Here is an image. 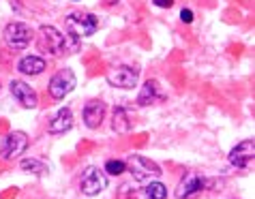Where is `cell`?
<instances>
[{"mask_svg": "<svg viewBox=\"0 0 255 199\" xmlns=\"http://www.w3.org/2000/svg\"><path fill=\"white\" fill-rule=\"evenodd\" d=\"M144 193L148 199H167V189H165V184H161V182L150 180V184H146Z\"/></svg>", "mask_w": 255, "mask_h": 199, "instance_id": "obj_17", "label": "cell"}, {"mask_svg": "<svg viewBox=\"0 0 255 199\" xmlns=\"http://www.w3.org/2000/svg\"><path fill=\"white\" fill-rule=\"evenodd\" d=\"M65 24L71 37L80 39V37H93L99 28V19L93 13H71Z\"/></svg>", "mask_w": 255, "mask_h": 199, "instance_id": "obj_1", "label": "cell"}, {"mask_svg": "<svg viewBox=\"0 0 255 199\" xmlns=\"http://www.w3.org/2000/svg\"><path fill=\"white\" fill-rule=\"evenodd\" d=\"M253 156H255V144H253V139H247L230 152V163L238 169H247L251 165Z\"/></svg>", "mask_w": 255, "mask_h": 199, "instance_id": "obj_9", "label": "cell"}, {"mask_svg": "<svg viewBox=\"0 0 255 199\" xmlns=\"http://www.w3.org/2000/svg\"><path fill=\"white\" fill-rule=\"evenodd\" d=\"M41 39H43V45L47 47V52H52L54 56L62 54L67 49V34H60L54 26H41Z\"/></svg>", "mask_w": 255, "mask_h": 199, "instance_id": "obj_8", "label": "cell"}, {"mask_svg": "<svg viewBox=\"0 0 255 199\" xmlns=\"http://www.w3.org/2000/svg\"><path fill=\"white\" fill-rule=\"evenodd\" d=\"M103 116H105V103L101 101L86 103V107H84V122H86L88 129H99L103 122Z\"/></svg>", "mask_w": 255, "mask_h": 199, "instance_id": "obj_12", "label": "cell"}, {"mask_svg": "<svg viewBox=\"0 0 255 199\" xmlns=\"http://www.w3.org/2000/svg\"><path fill=\"white\" fill-rule=\"evenodd\" d=\"M108 84L114 88H133L137 86V80H139V69H133V67H116L108 71Z\"/></svg>", "mask_w": 255, "mask_h": 199, "instance_id": "obj_6", "label": "cell"}, {"mask_svg": "<svg viewBox=\"0 0 255 199\" xmlns=\"http://www.w3.org/2000/svg\"><path fill=\"white\" fill-rule=\"evenodd\" d=\"M157 99H161V92H159V84L154 80H148L144 86H141L139 95H137V103L139 105H150L154 103Z\"/></svg>", "mask_w": 255, "mask_h": 199, "instance_id": "obj_15", "label": "cell"}, {"mask_svg": "<svg viewBox=\"0 0 255 199\" xmlns=\"http://www.w3.org/2000/svg\"><path fill=\"white\" fill-rule=\"evenodd\" d=\"M180 19L185 24H191V22H193V11H191V9H182L180 11Z\"/></svg>", "mask_w": 255, "mask_h": 199, "instance_id": "obj_20", "label": "cell"}, {"mask_svg": "<svg viewBox=\"0 0 255 199\" xmlns=\"http://www.w3.org/2000/svg\"><path fill=\"white\" fill-rule=\"evenodd\" d=\"M77 86V80H75V73L71 69H62L58 71L52 80H49V95H52L56 101L65 99L69 92H73V88Z\"/></svg>", "mask_w": 255, "mask_h": 199, "instance_id": "obj_3", "label": "cell"}, {"mask_svg": "<svg viewBox=\"0 0 255 199\" xmlns=\"http://www.w3.org/2000/svg\"><path fill=\"white\" fill-rule=\"evenodd\" d=\"M204 178L197 176V174H187L185 178H182V182L178 184V189H176V197L178 199H189L193 197L195 193H200V191L204 189Z\"/></svg>", "mask_w": 255, "mask_h": 199, "instance_id": "obj_11", "label": "cell"}, {"mask_svg": "<svg viewBox=\"0 0 255 199\" xmlns=\"http://www.w3.org/2000/svg\"><path fill=\"white\" fill-rule=\"evenodd\" d=\"M152 2L157 6H165V9H169V6L174 4V0H152Z\"/></svg>", "mask_w": 255, "mask_h": 199, "instance_id": "obj_21", "label": "cell"}, {"mask_svg": "<svg viewBox=\"0 0 255 199\" xmlns=\"http://www.w3.org/2000/svg\"><path fill=\"white\" fill-rule=\"evenodd\" d=\"M80 187H82L84 195H90V197L99 195L101 191L108 189V176H105L99 167H88L86 172H84V176H82Z\"/></svg>", "mask_w": 255, "mask_h": 199, "instance_id": "obj_5", "label": "cell"}, {"mask_svg": "<svg viewBox=\"0 0 255 199\" xmlns=\"http://www.w3.org/2000/svg\"><path fill=\"white\" fill-rule=\"evenodd\" d=\"M71 126H73V113H71L69 107H62V109L52 118V122H49V133L62 135V133H67Z\"/></svg>", "mask_w": 255, "mask_h": 199, "instance_id": "obj_13", "label": "cell"}, {"mask_svg": "<svg viewBox=\"0 0 255 199\" xmlns=\"http://www.w3.org/2000/svg\"><path fill=\"white\" fill-rule=\"evenodd\" d=\"M26 148H28V137H26V133L13 131V133H9V135L4 137L2 150H0V154H2L4 161H13V159H17L19 154H24Z\"/></svg>", "mask_w": 255, "mask_h": 199, "instance_id": "obj_7", "label": "cell"}, {"mask_svg": "<svg viewBox=\"0 0 255 199\" xmlns=\"http://www.w3.org/2000/svg\"><path fill=\"white\" fill-rule=\"evenodd\" d=\"M17 69L22 71L24 75H39L45 71V60L39 58V56H24V58L17 62Z\"/></svg>", "mask_w": 255, "mask_h": 199, "instance_id": "obj_14", "label": "cell"}, {"mask_svg": "<svg viewBox=\"0 0 255 199\" xmlns=\"http://www.w3.org/2000/svg\"><path fill=\"white\" fill-rule=\"evenodd\" d=\"M4 41L11 49H26L28 43L32 41V32L22 22H11L4 28Z\"/></svg>", "mask_w": 255, "mask_h": 199, "instance_id": "obj_4", "label": "cell"}, {"mask_svg": "<svg viewBox=\"0 0 255 199\" xmlns=\"http://www.w3.org/2000/svg\"><path fill=\"white\" fill-rule=\"evenodd\" d=\"M105 172L110 176H120L123 172H127V163L123 161H108L105 163Z\"/></svg>", "mask_w": 255, "mask_h": 199, "instance_id": "obj_19", "label": "cell"}, {"mask_svg": "<svg viewBox=\"0 0 255 199\" xmlns=\"http://www.w3.org/2000/svg\"><path fill=\"white\" fill-rule=\"evenodd\" d=\"M22 169L28 174H34V176H43L47 172V167H45V163H41L37 159H24L22 161Z\"/></svg>", "mask_w": 255, "mask_h": 199, "instance_id": "obj_18", "label": "cell"}, {"mask_svg": "<svg viewBox=\"0 0 255 199\" xmlns=\"http://www.w3.org/2000/svg\"><path fill=\"white\" fill-rule=\"evenodd\" d=\"M131 118H129V111H127L125 107H116L114 109V120H112V129H114L116 133H129L131 131Z\"/></svg>", "mask_w": 255, "mask_h": 199, "instance_id": "obj_16", "label": "cell"}, {"mask_svg": "<svg viewBox=\"0 0 255 199\" xmlns=\"http://www.w3.org/2000/svg\"><path fill=\"white\" fill-rule=\"evenodd\" d=\"M129 167H131V174L137 182H148V180H154L159 178L163 172L161 167L157 165L154 161L146 159V156H139V154H133L129 159Z\"/></svg>", "mask_w": 255, "mask_h": 199, "instance_id": "obj_2", "label": "cell"}, {"mask_svg": "<svg viewBox=\"0 0 255 199\" xmlns=\"http://www.w3.org/2000/svg\"><path fill=\"white\" fill-rule=\"evenodd\" d=\"M9 90H11V95L13 99H17V103H22L24 107H37L39 105V97H37V92H34L28 84L24 82H19V80H13L9 84Z\"/></svg>", "mask_w": 255, "mask_h": 199, "instance_id": "obj_10", "label": "cell"}]
</instances>
